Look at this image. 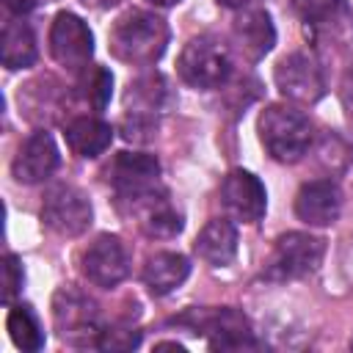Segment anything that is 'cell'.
<instances>
[{"mask_svg": "<svg viewBox=\"0 0 353 353\" xmlns=\"http://www.w3.org/2000/svg\"><path fill=\"white\" fill-rule=\"evenodd\" d=\"M168 25L152 11L132 8L121 14L110 28V52L130 66H152L168 47Z\"/></svg>", "mask_w": 353, "mask_h": 353, "instance_id": "obj_1", "label": "cell"}, {"mask_svg": "<svg viewBox=\"0 0 353 353\" xmlns=\"http://www.w3.org/2000/svg\"><path fill=\"white\" fill-rule=\"evenodd\" d=\"M259 141L276 163H298L312 146V121L303 110L287 102L268 105L256 121Z\"/></svg>", "mask_w": 353, "mask_h": 353, "instance_id": "obj_2", "label": "cell"}, {"mask_svg": "<svg viewBox=\"0 0 353 353\" xmlns=\"http://www.w3.org/2000/svg\"><path fill=\"white\" fill-rule=\"evenodd\" d=\"M179 77L199 91H212L232 77V52L215 36H196L179 52Z\"/></svg>", "mask_w": 353, "mask_h": 353, "instance_id": "obj_3", "label": "cell"}, {"mask_svg": "<svg viewBox=\"0 0 353 353\" xmlns=\"http://www.w3.org/2000/svg\"><path fill=\"white\" fill-rule=\"evenodd\" d=\"M52 323L61 342L72 347H97L105 328L97 303L77 287H61L52 295Z\"/></svg>", "mask_w": 353, "mask_h": 353, "instance_id": "obj_4", "label": "cell"}, {"mask_svg": "<svg viewBox=\"0 0 353 353\" xmlns=\"http://www.w3.org/2000/svg\"><path fill=\"white\" fill-rule=\"evenodd\" d=\"M325 254V240L309 232H287L273 243V251L262 268L268 281H298L312 276Z\"/></svg>", "mask_w": 353, "mask_h": 353, "instance_id": "obj_5", "label": "cell"}, {"mask_svg": "<svg viewBox=\"0 0 353 353\" xmlns=\"http://www.w3.org/2000/svg\"><path fill=\"white\" fill-rule=\"evenodd\" d=\"M119 210L127 218H132L143 234L157 237V240H171L185 226L182 212L176 210V204L168 199V193L160 185H154V188H149L132 199L119 201Z\"/></svg>", "mask_w": 353, "mask_h": 353, "instance_id": "obj_6", "label": "cell"}, {"mask_svg": "<svg viewBox=\"0 0 353 353\" xmlns=\"http://www.w3.org/2000/svg\"><path fill=\"white\" fill-rule=\"evenodd\" d=\"M41 221L61 237H80L94 221L88 196L74 185H52L41 201Z\"/></svg>", "mask_w": 353, "mask_h": 353, "instance_id": "obj_7", "label": "cell"}, {"mask_svg": "<svg viewBox=\"0 0 353 353\" xmlns=\"http://www.w3.org/2000/svg\"><path fill=\"white\" fill-rule=\"evenodd\" d=\"M276 88L298 105H314L317 99H323L325 94V77H323V66L317 63V58L306 50H295L290 55H284L276 63L273 72Z\"/></svg>", "mask_w": 353, "mask_h": 353, "instance_id": "obj_8", "label": "cell"}, {"mask_svg": "<svg viewBox=\"0 0 353 353\" xmlns=\"http://www.w3.org/2000/svg\"><path fill=\"white\" fill-rule=\"evenodd\" d=\"M207 336V345L212 350H251L262 347V342L254 336V328L248 317L234 306L221 309H204L196 312V334Z\"/></svg>", "mask_w": 353, "mask_h": 353, "instance_id": "obj_9", "label": "cell"}, {"mask_svg": "<svg viewBox=\"0 0 353 353\" xmlns=\"http://www.w3.org/2000/svg\"><path fill=\"white\" fill-rule=\"evenodd\" d=\"M50 55L69 72H83L91 66V55H94V33L88 30V25L72 14V11H61L52 25H50Z\"/></svg>", "mask_w": 353, "mask_h": 353, "instance_id": "obj_10", "label": "cell"}, {"mask_svg": "<svg viewBox=\"0 0 353 353\" xmlns=\"http://www.w3.org/2000/svg\"><path fill=\"white\" fill-rule=\"evenodd\" d=\"M80 273L102 290L119 287L130 276V254L116 234H99L80 254Z\"/></svg>", "mask_w": 353, "mask_h": 353, "instance_id": "obj_11", "label": "cell"}, {"mask_svg": "<svg viewBox=\"0 0 353 353\" xmlns=\"http://www.w3.org/2000/svg\"><path fill=\"white\" fill-rule=\"evenodd\" d=\"M221 204L232 221L259 223L268 210V193L259 176H254L245 168H234L221 182Z\"/></svg>", "mask_w": 353, "mask_h": 353, "instance_id": "obj_12", "label": "cell"}, {"mask_svg": "<svg viewBox=\"0 0 353 353\" xmlns=\"http://www.w3.org/2000/svg\"><path fill=\"white\" fill-rule=\"evenodd\" d=\"M108 182L116 190V199H132L154 185H160V163L146 152H119L108 165Z\"/></svg>", "mask_w": 353, "mask_h": 353, "instance_id": "obj_13", "label": "cell"}, {"mask_svg": "<svg viewBox=\"0 0 353 353\" xmlns=\"http://www.w3.org/2000/svg\"><path fill=\"white\" fill-rule=\"evenodd\" d=\"M58 163H61V154H58L52 135L47 130H36L17 149L14 163H11V174L22 185H39L55 174Z\"/></svg>", "mask_w": 353, "mask_h": 353, "instance_id": "obj_14", "label": "cell"}, {"mask_svg": "<svg viewBox=\"0 0 353 353\" xmlns=\"http://www.w3.org/2000/svg\"><path fill=\"white\" fill-rule=\"evenodd\" d=\"M342 212V190L334 179L303 182L295 193V215L306 226H331Z\"/></svg>", "mask_w": 353, "mask_h": 353, "instance_id": "obj_15", "label": "cell"}, {"mask_svg": "<svg viewBox=\"0 0 353 353\" xmlns=\"http://www.w3.org/2000/svg\"><path fill=\"white\" fill-rule=\"evenodd\" d=\"M232 39L243 58L259 61L265 58L276 44V28L268 11L262 8H243L232 22Z\"/></svg>", "mask_w": 353, "mask_h": 353, "instance_id": "obj_16", "label": "cell"}, {"mask_svg": "<svg viewBox=\"0 0 353 353\" xmlns=\"http://www.w3.org/2000/svg\"><path fill=\"white\" fill-rule=\"evenodd\" d=\"M193 251L199 254V259H204L212 268L229 265L237 254V226L232 223V218L207 221L193 243Z\"/></svg>", "mask_w": 353, "mask_h": 353, "instance_id": "obj_17", "label": "cell"}, {"mask_svg": "<svg viewBox=\"0 0 353 353\" xmlns=\"http://www.w3.org/2000/svg\"><path fill=\"white\" fill-rule=\"evenodd\" d=\"M143 284L154 298H163L168 292H174L176 287L185 284V279L190 276V262L185 254L176 251H157L146 259L143 265Z\"/></svg>", "mask_w": 353, "mask_h": 353, "instance_id": "obj_18", "label": "cell"}, {"mask_svg": "<svg viewBox=\"0 0 353 353\" xmlns=\"http://www.w3.org/2000/svg\"><path fill=\"white\" fill-rule=\"evenodd\" d=\"M168 102H171L168 83L157 72H146V74L130 80L127 94H124L127 113H141V116H152V119H160V113L168 108Z\"/></svg>", "mask_w": 353, "mask_h": 353, "instance_id": "obj_19", "label": "cell"}, {"mask_svg": "<svg viewBox=\"0 0 353 353\" xmlns=\"http://www.w3.org/2000/svg\"><path fill=\"white\" fill-rule=\"evenodd\" d=\"M63 138L66 146L77 154V157H99L110 141H113V127L97 116H74L72 121H66L63 127Z\"/></svg>", "mask_w": 353, "mask_h": 353, "instance_id": "obj_20", "label": "cell"}, {"mask_svg": "<svg viewBox=\"0 0 353 353\" xmlns=\"http://www.w3.org/2000/svg\"><path fill=\"white\" fill-rule=\"evenodd\" d=\"M0 52H3V66L6 69H28V66L36 63V58H39L36 33L22 17L19 19H8L3 25Z\"/></svg>", "mask_w": 353, "mask_h": 353, "instance_id": "obj_21", "label": "cell"}, {"mask_svg": "<svg viewBox=\"0 0 353 353\" xmlns=\"http://www.w3.org/2000/svg\"><path fill=\"white\" fill-rule=\"evenodd\" d=\"M298 19L312 33H336L347 22L345 0H290Z\"/></svg>", "mask_w": 353, "mask_h": 353, "instance_id": "obj_22", "label": "cell"}, {"mask_svg": "<svg viewBox=\"0 0 353 353\" xmlns=\"http://www.w3.org/2000/svg\"><path fill=\"white\" fill-rule=\"evenodd\" d=\"M6 328H8L11 342L19 350L36 353V350L44 347V331H41V325H39V320H36V314H33L30 306H25V303L11 306L8 320H6Z\"/></svg>", "mask_w": 353, "mask_h": 353, "instance_id": "obj_23", "label": "cell"}, {"mask_svg": "<svg viewBox=\"0 0 353 353\" xmlns=\"http://www.w3.org/2000/svg\"><path fill=\"white\" fill-rule=\"evenodd\" d=\"M77 88H80V97L94 110H102L110 99V91H113V74L105 66H88V69L80 72Z\"/></svg>", "mask_w": 353, "mask_h": 353, "instance_id": "obj_24", "label": "cell"}, {"mask_svg": "<svg viewBox=\"0 0 353 353\" xmlns=\"http://www.w3.org/2000/svg\"><path fill=\"white\" fill-rule=\"evenodd\" d=\"M141 342V331H135L132 325H105L99 334L97 347L102 350H132Z\"/></svg>", "mask_w": 353, "mask_h": 353, "instance_id": "obj_25", "label": "cell"}, {"mask_svg": "<svg viewBox=\"0 0 353 353\" xmlns=\"http://www.w3.org/2000/svg\"><path fill=\"white\" fill-rule=\"evenodd\" d=\"M22 281H25L22 262H19L14 254H6V256H3V301H6V303H11V301L19 295Z\"/></svg>", "mask_w": 353, "mask_h": 353, "instance_id": "obj_26", "label": "cell"}, {"mask_svg": "<svg viewBox=\"0 0 353 353\" xmlns=\"http://www.w3.org/2000/svg\"><path fill=\"white\" fill-rule=\"evenodd\" d=\"M339 99H342L347 116L353 119V66L342 74V83H339Z\"/></svg>", "mask_w": 353, "mask_h": 353, "instance_id": "obj_27", "label": "cell"}, {"mask_svg": "<svg viewBox=\"0 0 353 353\" xmlns=\"http://www.w3.org/2000/svg\"><path fill=\"white\" fill-rule=\"evenodd\" d=\"M6 6H8V11H11V14L22 17V14H28V11L36 6V0H6Z\"/></svg>", "mask_w": 353, "mask_h": 353, "instance_id": "obj_28", "label": "cell"}, {"mask_svg": "<svg viewBox=\"0 0 353 353\" xmlns=\"http://www.w3.org/2000/svg\"><path fill=\"white\" fill-rule=\"evenodd\" d=\"M256 0H218V6L223 8H234V11H243V8H251Z\"/></svg>", "mask_w": 353, "mask_h": 353, "instance_id": "obj_29", "label": "cell"}, {"mask_svg": "<svg viewBox=\"0 0 353 353\" xmlns=\"http://www.w3.org/2000/svg\"><path fill=\"white\" fill-rule=\"evenodd\" d=\"M85 6H91V8H110V6H116L119 0H83Z\"/></svg>", "mask_w": 353, "mask_h": 353, "instance_id": "obj_30", "label": "cell"}, {"mask_svg": "<svg viewBox=\"0 0 353 353\" xmlns=\"http://www.w3.org/2000/svg\"><path fill=\"white\" fill-rule=\"evenodd\" d=\"M146 3H152V6H157V8H171V6H176L179 0H146Z\"/></svg>", "mask_w": 353, "mask_h": 353, "instance_id": "obj_31", "label": "cell"}, {"mask_svg": "<svg viewBox=\"0 0 353 353\" xmlns=\"http://www.w3.org/2000/svg\"><path fill=\"white\" fill-rule=\"evenodd\" d=\"M350 350H353V339H350Z\"/></svg>", "mask_w": 353, "mask_h": 353, "instance_id": "obj_32", "label": "cell"}]
</instances>
